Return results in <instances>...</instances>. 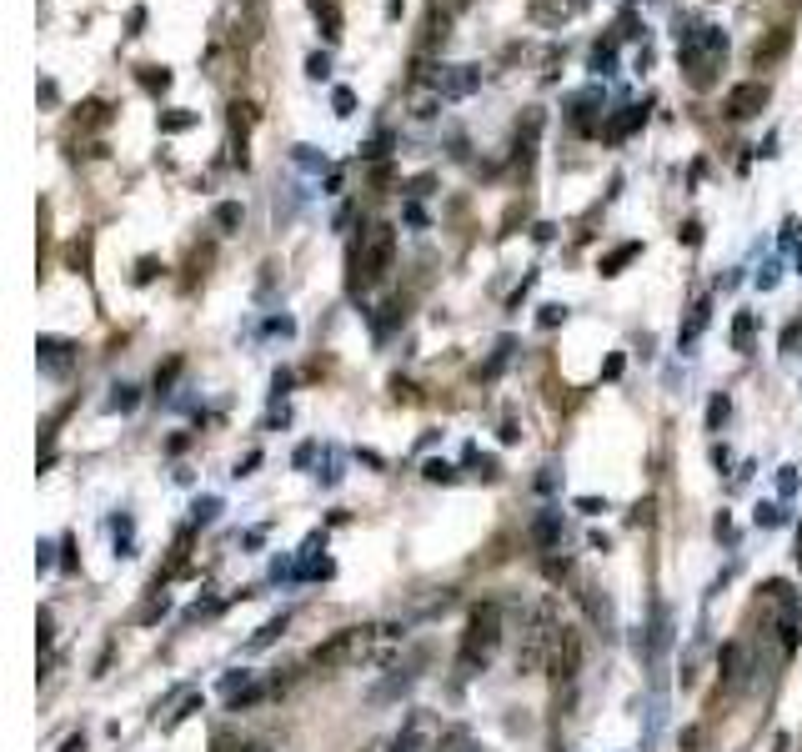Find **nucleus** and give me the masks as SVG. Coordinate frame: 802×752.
I'll return each mask as SVG.
<instances>
[{"label":"nucleus","mask_w":802,"mask_h":752,"mask_svg":"<svg viewBox=\"0 0 802 752\" xmlns=\"http://www.w3.org/2000/svg\"><path fill=\"white\" fill-rule=\"evenodd\" d=\"M396 637H401V627H371V622L336 627L326 642H316L306 652V667H316V672H346V667H361V662L381 657Z\"/></svg>","instance_id":"1"},{"label":"nucleus","mask_w":802,"mask_h":752,"mask_svg":"<svg viewBox=\"0 0 802 752\" xmlns=\"http://www.w3.org/2000/svg\"><path fill=\"white\" fill-rule=\"evenodd\" d=\"M677 66H682V81L692 91H712L722 66H727V36L717 26H692L677 41Z\"/></svg>","instance_id":"2"},{"label":"nucleus","mask_w":802,"mask_h":752,"mask_svg":"<svg viewBox=\"0 0 802 752\" xmlns=\"http://www.w3.org/2000/svg\"><path fill=\"white\" fill-rule=\"evenodd\" d=\"M391 261H396V226H386V221L366 226V231L351 241V261H346V266H351V271H346L351 296H361V291H371L376 281H386Z\"/></svg>","instance_id":"3"},{"label":"nucleus","mask_w":802,"mask_h":752,"mask_svg":"<svg viewBox=\"0 0 802 752\" xmlns=\"http://www.w3.org/2000/svg\"><path fill=\"white\" fill-rule=\"evenodd\" d=\"M562 622H567V617H562L557 592L537 597V607L522 617V642H517V672H522V677L547 672V662H552V637H557Z\"/></svg>","instance_id":"4"},{"label":"nucleus","mask_w":802,"mask_h":752,"mask_svg":"<svg viewBox=\"0 0 802 752\" xmlns=\"http://www.w3.org/2000/svg\"><path fill=\"white\" fill-rule=\"evenodd\" d=\"M497 647H502V607L497 602H477L467 612V627H462V642H457V677L487 672Z\"/></svg>","instance_id":"5"},{"label":"nucleus","mask_w":802,"mask_h":752,"mask_svg":"<svg viewBox=\"0 0 802 752\" xmlns=\"http://www.w3.org/2000/svg\"><path fill=\"white\" fill-rule=\"evenodd\" d=\"M582 657H587V642H582V627L577 622H562L557 637H552V662H547V677L562 687L582 672Z\"/></svg>","instance_id":"6"},{"label":"nucleus","mask_w":802,"mask_h":752,"mask_svg":"<svg viewBox=\"0 0 802 752\" xmlns=\"http://www.w3.org/2000/svg\"><path fill=\"white\" fill-rule=\"evenodd\" d=\"M437 717L427 712V707H417V712H407V722L396 727V737H391V752H432L437 747Z\"/></svg>","instance_id":"7"},{"label":"nucleus","mask_w":802,"mask_h":752,"mask_svg":"<svg viewBox=\"0 0 802 752\" xmlns=\"http://www.w3.org/2000/svg\"><path fill=\"white\" fill-rule=\"evenodd\" d=\"M767 101H772L767 81H742V86H732V91H727L722 111H727V121H752V116H757Z\"/></svg>","instance_id":"8"},{"label":"nucleus","mask_w":802,"mask_h":752,"mask_svg":"<svg viewBox=\"0 0 802 752\" xmlns=\"http://www.w3.org/2000/svg\"><path fill=\"white\" fill-rule=\"evenodd\" d=\"M787 51H792V26H772V31L752 46V71H772Z\"/></svg>","instance_id":"9"},{"label":"nucleus","mask_w":802,"mask_h":752,"mask_svg":"<svg viewBox=\"0 0 802 752\" xmlns=\"http://www.w3.org/2000/svg\"><path fill=\"white\" fill-rule=\"evenodd\" d=\"M76 366V346L66 336H41V371L46 376H71Z\"/></svg>","instance_id":"10"},{"label":"nucleus","mask_w":802,"mask_h":752,"mask_svg":"<svg viewBox=\"0 0 802 752\" xmlns=\"http://www.w3.org/2000/svg\"><path fill=\"white\" fill-rule=\"evenodd\" d=\"M582 11V0H527V16L537 26H567Z\"/></svg>","instance_id":"11"},{"label":"nucleus","mask_w":802,"mask_h":752,"mask_svg":"<svg viewBox=\"0 0 802 752\" xmlns=\"http://www.w3.org/2000/svg\"><path fill=\"white\" fill-rule=\"evenodd\" d=\"M537 136H542V111L532 106V111L517 121V166H522V171L532 166V146H537Z\"/></svg>","instance_id":"12"},{"label":"nucleus","mask_w":802,"mask_h":752,"mask_svg":"<svg viewBox=\"0 0 802 752\" xmlns=\"http://www.w3.org/2000/svg\"><path fill=\"white\" fill-rule=\"evenodd\" d=\"M527 537H532L537 552H557V547H562V512H542V517L532 522Z\"/></svg>","instance_id":"13"},{"label":"nucleus","mask_w":802,"mask_h":752,"mask_svg":"<svg viewBox=\"0 0 802 752\" xmlns=\"http://www.w3.org/2000/svg\"><path fill=\"white\" fill-rule=\"evenodd\" d=\"M251 121H256V106L251 101H231V136H236V161L246 166V131H251Z\"/></svg>","instance_id":"14"},{"label":"nucleus","mask_w":802,"mask_h":752,"mask_svg":"<svg viewBox=\"0 0 802 752\" xmlns=\"http://www.w3.org/2000/svg\"><path fill=\"white\" fill-rule=\"evenodd\" d=\"M642 121H647V111H642V106H622V111H617V116L602 126V141H627V136H632Z\"/></svg>","instance_id":"15"},{"label":"nucleus","mask_w":802,"mask_h":752,"mask_svg":"<svg viewBox=\"0 0 802 752\" xmlns=\"http://www.w3.org/2000/svg\"><path fill=\"white\" fill-rule=\"evenodd\" d=\"M306 11L321 21V36H326V41H341V6H336V0H306Z\"/></svg>","instance_id":"16"},{"label":"nucleus","mask_w":802,"mask_h":752,"mask_svg":"<svg viewBox=\"0 0 802 752\" xmlns=\"http://www.w3.org/2000/svg\"><path fill=\"white\" fill-rule=\"evenodd\" d=\"M447 26H452V16H447L442 6H432V11H427V31H422V51H437V46H447V36H452Z\"/></svg>","instance_id":"17"},{"label":"nucleus","mask_w":802,"mask_h":752,"mask_svg":"<svg viewBox=\"0 0 802 752\" xmlns=\"http://www.w3.org/2000/svg\"><path fill=\"white\" fill-rule=\"evenodd\" d=\"M637 256H642V241H627V246H617V251H607L597 271H602V276H617V271H622L627 261H637Z\"/></svg>","instance_id":"18"},{"label":"nucleus","mask_w":802,"mask_h":752,"mask_svg":"<svg viewBox=\"0 0 802 752\" xmlns=\"http://www.w3.org/2000/svg\"><path fill=\"white\" fill-rule=\"evenodd\" d=\"M432 752H477V742H472L467 727H442V737H437Z\"/></svg>","instance_id":"19"},{"label":"nucleus","mask_w":802,"mask_h":752,"mask_svg":"<svg viewBox=\"0 0 802 752\" xmlns=\"http://www.w3.org/2000/svg\"><path fill=\"white\" fill-rule=\"evenodd\" d=\"M752 336H757V316L752 311H737V321H732V346L747 356L752 351Z\"/></svg>","instance_id":"20"},{"label":"nucleus","mask_w":802,"mask_h":752,"mask_svg":"<svg viewBox=\"0 0 802 752\" xmlns=\"http://www.w3.org/2000/svg\"><path fill=\"white\" fill-rule=\"evenodd\" d=\"M136 81H141V91L161 96V91L171 86V71H166V66H141V71H136Z\"/></svg>","instance_id":"21"},{"label":"nucleus","mask_w":802,"mask_h":752,"mask_svg":"<svg viewBox=\"0 0 802 752\" xmlns=\"http://www.w3.org/2000/svg\"><path fill=\"white\" fill-rule=\"evenodd\" d=\"M66 261H71V271H91V236H76L71 246H66Z\"/></svg>","instance_id":"22"},{"label":"nucleus","mask_w":802,"mask_h":752,"mask_svg":"<svg viewBox=\"0 0 802 752\" xmlns=\"http://www.w3.org/2000/svg\"><path fill=\"white\" fill-rule=\"evenodd\" d=\"M707 316H712V301H697V306H692V316H687V326H682V346L702 336V326H707Z\"/></svg>","instance_id":"23"},{"label":"nucleus","mask_w":802,"mask_h":752,"mask_svg":"<svg viewBox=\"0 0 802 752\" xmlns=\"http://www.w3.org/2000/svg\"><path fill=\"white\" fill-rule=\"evenodd\" d=\"M286 622H291L286 612H281V617H271V622H266V627H261V632L251 637V652H261V647H271V642H276V637L286 632Z\"/></svg>","instance_id":"24"},{"label":"nucleus","mask_w":802,"mask_h":752,"mask_svg":"<svg viewBox=\"0 0 802 752\" xmlns=\"http://www.w3.org/2000/svg\"><path fill=\"white\" fill-rule=\"evenodd\" d=\"M241 221H246V211H241L236 201H221V206H216V226H221V231H236Z\"/></svg>","instance_id":"25"},{"label":"nucleus","mask_w":802,"mask_h":752,"mask_svg":"<svg viewBox=\"0 0 802 752\" xmlns=\"http://www.w3.org/2000/svg\"><path fill=\"white\" fill-rule=\"evenodd\" d=\"M727 412H732V407H727V397H722V392H717V397H712V402H707V432H717V427H722V422H727Z\"/></svg>","instance_id":"26"},{"label":"nucleus","mask_w":802,"mask_h":752,"mask_svg":"<svg viewBox=\"0 0 802 752\" xmlns=\"http://www.w3.org/2000/svg\"><path fill=\"white\" fill-rule=\"evenodd\" d=\"M51 642H56V617L51 607H41V652H51Z\"/></svg>","instance_id":"27"},{"label":"nucleus","mask_w":802,"mask_h":752,"mask_svg":"<svg viewBox=\"0 0 802 752\" xmlns=\"http://www.w3.org/2000/svg\"><path fill=\"white\" fill-rule=\"evenodd\" d=\"M331 106H336V116H351V111H356V96H351L346 86H336V96H331Z\"/></svg>","instance_id":"28"},{"label":"nucleus","mask_w":802,"mask_h":752,"mask_svg":"<svg viewBox=\"0 0 802 752\" xmlns=\"http://www.w3.org/2000/svg\"><path fill=\"white\" fill-rule=\"evenodd\" d=\"M191 121H196L191 111H171V116H161V131H186Z\"/></svg>","instance_id":"29"},{"label":"nucleus","mask_w":802,"mask_h":752,"mask_svg":"<svg viewBox=\"0 0 802 752\" xmlns=\"http://www.w3.org/2000/svg\"><path fill=\"white\" fill-rule=\"evenodd\" d=\"M136 407V387H116V397H111V412H131Z\"/></svg>","instance_id":"30"},{"label":"nucleus","mask_w":802,"mask_h":752,"mask_svg":"<svg viewBox=\"0 0 802 752\" xmlns=\"http://www.w3.org/2000/svg\"><path fill=\"white\" fill-rule=\"evenodd\" d=\"M612 51H617V46H612V41H602V46L592 51V71H607V66H612Z\"/></svg>","instance_id":"31"},{"label":"nucleus","mask_w":802,"mask_h":752,"mask_svg":"<svg viewBox=\"0 0 802 752\" xmlns=\"http://www.w3.org/2000/svg\"><path fill=\"white\" fill-rule=\"evenodd\" d=\"M797 341H802V316H797V321H787V331H782V351H797Z\"/></svg>","instance_id":"32"},{"label":"nucleus","mask_w":802,"mask_h":752,"mask_svg":"<svg viewBox=\"0 0 802 752\" xmlns=\"http://www.w3.org/2000/svg\"><path fill=\"white\" fill-rule=\"evenodd\" d=\"M176 371H181V356H176V361H166V371H156V392H166V387L176 382Z\"/></svg>","instance_id":"33"},{"label":"nucleus","mask_w":802,"mask_h":752,"mask_svg":"<svg viewBox=\"0 0 802 752\" xmlns=\"http://www.w3.org/2000/svg\"><path fill=\"white\" fill-rule=\"evenodd\" d=\"M326 71H331V61H326V56H311V61H306V76L326 81Z\"/></svg>","instance_id":"34"},{"label":"nucleus","mask_w":802,"mask_h":752,"mask_svg":"<svg viewBox=\"0 0 802 752\" xmlns=\"http://www.w3.org/2000/svg\"><path fill=\"white\" fill-rule=\"evenodd\" d=\"M427 482H452V467L447 462H427Z\"/></svg>","instance_id":"35"},{"label":"nucleus","mask_w":802,"mask_h":752,"mask_svg":"<svg viewBox=\"0 0 802 752\" xmlns=\"http://www.w3.org/2000/svg\"><path fill=\"white\" fill-rule=\"evenodd\" d=\"M472 467H477L487 482H497V462H492V457H472Z\"/></svg>","instance_id":"36"},{"label":"nucleus","mask_w":802,"mask_h":752,"mask_svg":"<svg viewBox=\"0 0 802 752\" xmlns=\"http://www.w3.org/2000/svg\"><path fill=\"white\" fill-rule=\"evenodd\" d=\"M777 522H782L777 507H757V527H777Z\"/></svg>","instance_id":"37"},{"label":"nucleus","mask_w":802,"mask_h":752,"mask_svg":"<svg viewBox=\"0 0 802 752\" xmlns=\"http://www.w3.org/2000/svg\"><path fill=\"white\" fill-rule=\"evenodd\" d=\"M567 316V306H542V326H557Z\"/></svg>","instance_id":"38"},{"label":"nucleus","mask_w":802,"mask_h":752,"mask_svg":"<svg viewBox=\"0 0 802 752\" xmlns=\"http://www.w3.org/2000/svg\"><path fill=\"white\" fill-rule=\"evenodd\" d=\"M386 146H391V136H376V141H371V146H366V156H371V161H376V156H386Z\"/></svg>","instance_id":"39"},{"label":"nucleus","mask_w":802,"mask_h":752,"mask_svg":"<svg viewBox=\"0 0 802 752\" xmlns=\"http://www.w3.org/2000/svg\"><path fill=\"white\" fill-rule=\"evenodd\" d=\"M151 276H156V261H151V256H146V261H141V266H136V281H141V286H146V281H151Z\"/></svg>","instance_id":"40"},{"label":"nucleus","mask_w":802,"mask_h":752,"mask_svg":"<svg viewBox=\"0 0 802 752\" xmlns=\"http://www.w3.org/2000/svg\"><path fill=\"white\" fill-rule=\"evenodd\" d=\"M66 752H86V737H66Z\"/></svg>","instance_id":"41"},{"label":"nucleus","mask_w":802,"mask_h":752,"mask_svg":"<svg viewBox=\"0 0 802 752\" xmlns=\"http://www.w3.org/2000/svg\"><path fill=\"white\" fill-rule=\"evenodd\" d=\"M797 567H802V542H797Z\"/></svg>","instance_id":"42"},{"label":"nucleus","mask_w":802,"mask_h":752,"mask_svg":"<svg viewBox=\"0 0 802 752\" xmlns=\"http://www.w3.org/2000/svg\"><path fill=\"white\" fill-rule=\"evenodd\" d=\"M452 6H457V11H462V6H467V0H452Z\"/></svg>","instance_id":"43"},{"label":"nucleus","mask_w":802,"mask_h":752,"mask_svg":"<svg viewBox=\"0 0 802 752\" xmlns=\"http://www.w3.org/2000/svg\"><path fill=\"white\" fill-rule=\"evenodd\" d=\"M246 6H261V0H246Z\"/></svg>","instance_id":"44"},{"label":"nucleus","mask_w":802,"mask_h":752,"mask_svg":"<svg viewBox=\"0 0 802 752\" xmlns=\"http://www.w3.org/2000/svg\"><path fill=\"white\" fill-rule=\"evenodd\" d=\"M366 752H376V747H366Z\"/></svg>","instance_id":"45"}]
</instances>
